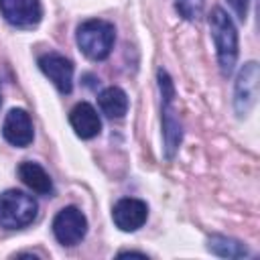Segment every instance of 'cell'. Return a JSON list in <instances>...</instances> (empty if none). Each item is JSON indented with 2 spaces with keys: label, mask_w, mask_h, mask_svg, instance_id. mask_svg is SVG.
<instances>
[{
  "label": "cell",
  "mask_w": 260,
  "mask_h": 260,
  "mask_svg": "<svg viewBox=\"0 0 260 260\" xmlns=\"http://www.w3.org/2000/svg\"><path fill=\"white\" fill-rule=\"evenodd\" d=\"M209 28L213 45L217 51L219 69L223 75H230L238 61V30L223 8H213L209 14Z\"/></svg>",
  "instance_id": "6da1fadb"
},
{
  "label": "cell",
  "mask_w": 260,
  "mask_h": 260,
  "mask_svg": "<svg viewBox=\"0 0 260 260\" xmlns=\"http://www.w3.org/2000/svg\"><path fill=\"white\" fill-rule=\"evenodd\" d=\"M118 256H120V258H124V256H140V258H146L144 252H132V250H130V252H120Z\"/></svg>",
  "instance_id": "e0dca14e"
},
{
  "label": "cell",
  "mask_w": 260,
  "mask_h": 260,
  "mask_svg": "<svg viewBox=\"0 0 260 260\" xmlns=\"http://www.w3.org/2000/svg\"><path fill=\"white\" fill-rule=\"evenodd\" d=\"M39 203L32 195L8 189L0 195V225L6 230H20L35 221Z\"/></svg>",
  "instance_id": "277c9868"
},
{
  "label": "cell",
  "mask_w": 260,
  "mask_h": 260,
  "mask_svg": "<svg viewBox=\"0 0 260 260\" xmlns=\"http://www.w3.org/2000/svg\"><path fill=\"white\" fill-rule=\"evenodd\" d=\"M53 234L59 244L75 246L87 234V219L77 207H63L53 219Z\"/></svg>",
  "instance_id": "5b68a950"
},
{
  "label": "cell",
  "mask_w": 260,
  "mask_h": 260,
  "mask_svg": "<svg viewBox=\"0 0 260 260\" xmlns=\"http://www.w3.org/2000/svg\"><path fill=\"white\" fill-rule=\"evenodd\" d=\"M256 95H258V65H256V61H250L240 69V73L236 77L234 108H236L238 116H246L254 108Z\"/></svg>",
  "instance_id": "8992f818"
},
{
  "label": "cell",
  "mask_w": 260,
  "mask_h": 260,
  "mask_svg": "<svg viewBox=\"0 0 260 260\" xmlns=\"http://www.w3.org/2000/svg\"><path fill=\"white\" fill-rule=\"evenodd\" d=\"M18 177L20 181L32 189L35 193L39 195H51L53 193V181L49 177V173L39 165V162H32V160H24L20 162L18 167Z\"/></svg>",
  "instance_id": "7c38bea8"
},
{
  "label": "cell",
  "mask_w": 260,
  "mask_h": 260,
  "mask_svg": "<svg viewBox=\"0 0 260 260\" xmlns=\"http://www.w3.org/2000/svg\"><path fill=\"white\" fill-rule=\"evenodd\" d=\"M146 217H148L146 203L134 197L120 199L112 209V219L122 232H136L138 228L144 225Z\"/></svg>",
  "instance_id": "30bf717a"
},
{
  "label": "cell",
  "mask_w": 260,
  "mask_h": 260,
  "mask_svg": "<svg viewBox=\"0 0 260 260\" xmlns=\"http://www.w3.org/2000/svg\"><path fill=\"white\" fill-rule=\"evenodd\" d=\"M2 136L6 142H10L12 146H28L35 138V130H32V120L28 116L26 110L22 108H12L2 124Z\"/></svg>",
  "instance_id": "9c48e42d"
},
{
  "label": "cell",
  "mask_w": 260,
  "mask_h": 260,
  "mask_svg": "<svg viewBox=\"0 0 260 260\" xmlns=\"http://www.w3.org/2000/svg\"><path fill=\"white\" fill-rule=\"evenodd\" d=\"M114 41L116 30L114 24H110L108 20L91 18L77 28V45L83 51V55L93 61L106 59L114 49Z\"/></svg>",
  "instance_id": "3957f363"
},
{
  "label": "cell",
  "mask_w": 260,
  "mask_h": 260,
  "mask_svg": "<svg viewBox=\"0 0 260 260\" xmlns=\"http://www.w3.org/2000/svg\"><path fill=\"white\" fill-rule=\"evenodd\" d=\"M98 104H100V110L108 116V118H122L126 112H128V95L124 89L112 85V87H106L100 98H98Z\"/></svg>",
  "instance_id": "4fadbf2b"
},
{
  "label": "cell",
  "mask_w": 260,
  "mask_h": 260,
  "mask_svg": "<svg viewBox=\"0 0 260 260\" xmlns=\"http://www.w3.org/2000/svg\"><path fill=\"white\" fill-rule=\"evenodd\" d=\"M207 250L221 258H246L250 254L242 242L225 236H211L207 240Z\"/></svg>",
  "instance_id": "5bb4252c"
},
{
  "label": "cell",
  "mask_w": 260,
  "mask_h": 260,
  "mask_svg": "<svg viewBox=\"0 0 260 260\" xmlns=\"http://www.w3.org/2000/svg\"><path fill=\"white\" fill-rule=\"evenodd\" d=\"M0 12L16 28H32L43 18L41 0H0Z\"/></svg>",
  "instance_id": "52a82bcc"
},
{
  "label": "cell",
  "mask_w": 260,
  "mask_h": 260,
  "mask_svg": "<svg viewBox=\"0 0 260 260\" xmlns=\"http://www.w3.org/2000/svg\"><path fill=\"white\" fill-rule=\"evenodd\" d=\"M203 6H205V0H177L175 2L177 12L185 20H197L203 12Z\"/></svg>",
  "instance_id": "9a60e30c"
},
{
  "label": "cell",
  "mask_w": 260,
  "mask_h": 260,
  "mask_svg": "<svg viewBox=\"0 0 260 260\" xmlns=\"http://www.w3.org/2000/svg\"><path fill=\"white\" fill-rule=\"evenodd\" d=\"M39 67L61 93H71V89H73V63L67 57H63L59 53H45L39 57Z\"/></svg>",
  "instance_id": "ba28073f"
},
{
  "label": "cell",
  "mask_w": 260,
  "mask_h": 260,
  "mask_svg": "<svg viewBox=\"0 0 260 260\" xmlns=\"http://www.w3.org/2000/svg\"><path fill=\"white\" fill-rule=\"evenodd\" d=\"M228 2H230L232 10L236 12V16H238L240 20H246V16H248V4H250V0H228Z\"/></svg>",
  "instance_id": "2e32d148"
},
{
  "label": "cell",
  "mask_w": 260,
  "mask_h": 260,
  "mask_svg": "<svg viewBox=\"0 0 260 260\" xmlns=\"http://www.w3.org/2000/svg\"><path fill=\"white\" fill-rule=\"evenodd\" d=\"M69 122L79 138H93L102 130V120L95 112V108L87 102H79L69 112Z\"/></svg>",
  "instance_id": "8fae6325"
},
{
  "label": "cell",
  "mask_w": 260,
  "mask_h": 260,
  "mask_svg": "<svg viewBox=\"0 0 260 260\" xmlns=\"http://www.w3.org/2000/svg\"><path fill=\"white\" fill-rule=\"evenodd\" d=\"M0 104H2V98H0Z\"/></svg>",
  "instance_id": "ac0fdd59"
},
{
  "label": "cell",
  "mask_w": 260,
  "mask_h": 260,
  "mask_svg": "<svg viewBox=\"0 0 260 260\" xmlns=\"http://www.w3.org/2000/svg\"><path fill=\"white\" fill-rule=\"evenodd\" d=\"M158 89H160V102H162L165 152H167V158H173L183 140V126H181L179 114L175 110V85H173L171 75L165 69L158 71Z\"/></svg>",
  "instance_id": "7a4b0ae2"
}]
</instances>
